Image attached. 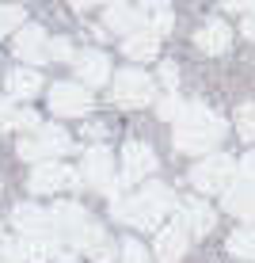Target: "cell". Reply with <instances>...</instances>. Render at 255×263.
<instances>
[{"label": "cell", "mask_w": 255, "mask_h": 263, "mask_svg": "<svg viewBox=\"0 0 255 263\" xmlns=\"http://www.w3.org/2000/svg\"><path fill=\"white\" fill-rule=\"evenodd\" d=\"M225 138V122L209 111L206 103H187L183 119L175 122V153H187V157H209V153L221 145Z\"/></svg>", "instance_id": "6da1fadb"}, {"label": "cell", "mask_w": 255, "mask_h": 263, "mask_svg": "<svg viewBox=\"0 0 255 263\" xmlns=\"http://www.w3.org/2000/svg\"><path fill=\"white\" fill-rule=\"evenodd\" d=\"M175 195L168 191L164 183H145L138 195H126L122 202L111 206V217L122 225H133V229H145V233H160L164 229V214L171 210Z\"/></svg>", "instance_id": "7a4b0ae2"}, {"label": "cell", "mask_w": 255, "mask_h": 263, "mask_svg": "<svg viewBox=\"0 0 255 263\" xmlns=\"http://www.w3.org/2000/svg\"><path fill=\"white\" fill-rule=\"evenodd\" d=\"M236 179H240V160L229 153H209L190 168V183L202 195H225Z\"/></svg>", "instance_id": "3957f363"}, {"label": "cell", "mask_w": 255, "mask_h": 263, "mask_svg": "<svg viewBox=\"0 0 255 263\" xmlns=\"http://www.w3.org/2000/svg\"><path fill=\"white\" fill-rule=\"evenodd\" d=\"M152 96H156L152 77H145V72H138V69L114 72V80H111V103L114 107H122V111H138V107L152 103Z\"/></svg>", "instance_id": "277c9868"}, {"label": "cell", "mask_w": 255, "mask_h": 263, "mask_svg": "<svg viewBox=\"0 0 255 263\" xmlns=\"http://www.w3.org/2000/svg\"><path fill=\"white\" fill-rule=\"evenodd\" d=\"M92 88L80 84V80H57L50 88V111L61 115V119H84L92 111Z\"/></svg>", "instance_id": "5b68a950"}, {"label": "cell", "mask_w": 255, "mask_h": 263, "mask_svg": "<svg viewBox=\"0 0 255 263\" xmlns=\"http://www.w3.org/2000/svg\"><path fill=\"white\" fill-rule=\"evenodd\" d=\"M27 187H31L34 195H57V191H69V187H84V176H80L76 168H69V164L46 160V164H38L31 172Z\"/></svg>", "instance_id": "8992f818"}, {"label": "cell", "mask_w": 255, "mask_h": 263, "mask_svg": "<svg viewBox=\"0 0 255 263\" xmlns=\"http://www.w3.org/2000/svg\"><path fill=\"white\" fill-rule=\"evenodd\" d=\"M12 225H15L19 237H50V240H61L57 225H53V214L42 210V206H34V202H19V206H15V210H12Z\"/></svg>", "instance_id": "52a82bcc"}, {"label": "cell", "mask_w": 255, "mask_h": 263, "mask_svg": "<svg viewBox=\"0 0 255 263\" xmlns=\"http://www.w3.org/2000/svg\"><path fill=\"white\" fill-rule=\"evenodd\" d=\"M80 176H84V187H95V191H111L118 183L114 179V157L107 145H92L84 153V164H80Z\"/></svg>", "instance_id": "ba28073f"}, {"label": "cell", "mask_w": 255, "mask_h": 263, "mask_svg": "<svg viewBox=\"0 0 255 263\" xmlns=\"http://www.w3.org/2000/svg\"><path fill=\"white\" fill-rule=\"evenodd\" d=\"M149 172H156V153H152L145 141H126L122 145V176H118V183L122 187L141 183Z\"/></svg>", "instance_id": "9c48e42d"}, {"label": "cell", "mask_w": 255, "mask_h": 263, "mask_svg": "<svg viewBox=\"0 0 255 263\" xmlns=\"http://www.w3.org/2000/svg\"><path fill=\"white\" fill-rule=\"evenodd\" d=\"M12 53L27 65H38V61L50 58V39L46 31H42L38 23H23L19 31H15V42H12Z\"/></svg>", "instance_id": "30bf717a"}, {"label": "cell", "mask_w": 255, "mask_h": 263, "mask_svg": "<svg viewBox=\"0 0 255 263\" xmlns=\"http://www.w3.org/2000/svg\"><path fill=\"white\" fill-rule=\"evenodd\" d=\"M175 221L183 225L190 237H206L209 229L217 225V214L209 210L202 198H179V210H175Z\"/></svg>", "instance_id": "8fae6325"}, {"label": "cell", "mask_w": 255, "mask_h": 263, "mask_svg": "<svg viewBox=\"0 0 255 263\" xmlns=\"http://www.w3.org/2000/svg\"><path fill=\"white\" fill-rule=\"evenodd\" d=\"M187 240H190V233L183 229L179 221H171V225H164V229L156 233V263H179L187 256Z\"/></svg>", "instance_id": "7c38bea8"}, {"label": "cell", "mask_w": 255, "mask_h": 263, "mask_svg": "<svg viewBox=\"0 0 255 263\" xmlns=\"http://www.w3.org/2000/svg\"><path fill=\"white\" fill-rule=\"evenodd\" d=\"M61 252V240H50V237H19L12 248V259L19 263H53V256Z\"/></svg>", "instance_id": "4fadbf2b"}, {"label": "cell", "mask_w": 255, "mask_h": 263, "mask_svg": "<svg viewBox=\"0 0 255 263\" xmlns=\"http://www.w3.org/2000/svg\"><path fill=\"white\" fill-rule=\"evenodd\" d=\"M76 77H80V84H88V88L107 84V80H111V61H107V53L103 50L76 53Z\"/></svg>", "instance_id": "5bb4252c"}, {"label": "cell", "mask_w": 255, "mask_h": 263, "mask_svg": "<svg viewBox=\"0 0 255 263\" xmlns=\"http://www.w3.org/2000/svg\"><path fill=\"white\" fill-rule=\"evenodd\" d=\"M103 240H111V237L103 233V225H99L92 214H88L80 225H72V229L65 233V244H69L72 252H84V256H88V252H95Z\"/></svg>", "instance_id": "9a60e30c"}, {"label": "cell", "mask_w": 255, "mask_h": 263, "mask_svg": "<svg viewBox=\"0 0 255 263\" xmlns=\"http://www.w3.org/2000/svg\"><path fill=\"white\" fill-rule=\"evenodd\" d=\"M225 210L244 221H255V179H236L225 191Z\"/></svg>", "instance_id": "2e32d148"}, {"label": "cell", "mask_w": 255, "mask_h": 263, "mask_svg": "<svg viewBox=\"0 0 255 263\" xmlns=\"http://www.w3.org/2000/svg\"><path fill=\"white\" fill-rule=\"evenodd\" d=\"M229 42H232V31H229V23H225V20H209L202 31L194 34V46L202 53H209V58H213V53H225V50H229Z\"/></svg>", "instance_id": "e0dca14e"}, {"label": "cell", "mask_w": 255, "mask_h": 263, "mask_svg": "<svg viewBox=\"0 0 255 263\" xmlns=\"http://www.w3.org/2000/svg\"><path fill=\"white\" fill-rule=\"evenodd\" d=\"M156 50H160V34L152 31V27H141V31L126 34V42H122V53L133 58V61H152Z\"/></svg>", "instance_id": "ac0fdd59"}, {"label": "cell", "mask_w": 255, "mask_h": 263, "mask_svg": "<svg viewBox=\"0 0 255 263\" xmlns=\"http://www.w3.org/2000/svg\"><path fill=\"white\" fill-rule=\"evenodd\" d=\"M103 20H107V31L133 34V31H141V20H145V15L138 12V8H130V4H122V0H114V4H107Z\"/></svg>", "instance_id": "d6986e66"}, {"label": "cell", "mask_w": 255, "mask_h": 263, "mask_svg": "<svg viewBox=\"0 0 255 263\" xmlns=\"http://www.w3.org/2000/svg\"><path fill=\"white\" fill-rule=\"evenodd\" d=\"M38 92H42V77L34 69L19 65V69L8 72V96H12V99H23V103H27V99H34Z\"/></svg>", "instance_id": "ffe728a7"}, {"label": "cell", "mask_w": 255, "mask_h": 263, "mask_svg": "<svg viewBox=\"0 0 255 263\" xmlns=\"http://www.w3.org/2000/svg\"><path fill=\"white\" fill-rule=\"evenodd\" d=\"M38 141L46 145V157H61V153H72V138H69V130H65V126H57V122L42 126V130H38Z\"/></svg>", "instance_id": "44dd1931"}, {"label": "cell", "mask_w": 255, "mask_h": 263, "mask_svg": "<svg viewBox=\"0 0 255 263\" xmlns=\"http://www.w3.org/2000/svg\"><path fill=\"white\" fill-rule=\"evenodd\" d=\"M225 248H229L236 259H248V263H255V229H236L232 237L225 240Z\"/></svg>", "instance_id": "7402d4cb"}, {"label": "cell", "mask_w": 255, "mask_h": 263, "mask_svg": "<svg viewBox=\"0 0 255 263\" xmlns=\"http://www.w3.org/2000/svg\"><path fill=\"white\" fill-rule=\"evenodd\" d=\"M183 111H187V103H183L175 92H168V96L156 103V115H160L164 122H179V119H183Z\"/></svg>", "instance_id": "603a6c76"}, {"label": "cell", "mask_w": 255, "mask_h": 263, "mask_svg": "<svg viewBox=\"0 0 255 263\" xmlns=\"http://www.w3.org/2000/svg\"><path fill=\"white\" fill-rule=\"evenodd\" d=\"M19 27H23V8L0 4V39H4V34H12V31H19Z\"/></svg>", "instance_id": "cb8c5ba5"}, {"label": "cell", "mask_w": 255, "mask_h": 263, "mask_svg": "<svg viewBox=\"0 0 255 263\" xmlns=\"http://www.w3.org/2000/svg\"><path fill=\"white\" fill-rule=\"evenodd\" d=\"M236 134H240L244 141H255V103H244L240 111H236Z\"/></svg>", "instance_id": "d4e9b609"}, {"label": "cell", "mask_w": 255, "mask_h": 263, "mask_svg": "<svg viewBox=\"0 0 255 263\" xmlns=\"http://www.w3.org/2000/svg\"><path fill=\"white\" fill-rule=\"evenodd\" d=\"M122 263H152V256L141 248V240L126 237V240H122Z\"/></svg>", "instance_id": "484cf974"}, {"label": "cell", "mask_w": 255, "mask_h": 263, "mask_svg": "<svg viewBox=\"0 0 255 263\" xmlns=\"http://www.w3.org/2000/svg\"><path fill=\"white\" fill-rule=\"evenodd\" d=\"M19 126V107L12 99H0V130H15Z\"/></svg>", "instance_id": "4316f807"}, {"label": "cell", "mask_w": 255, "mask_h": 263, "mask_svg": "<svg viewBox=\"0 0 255 263\" xmlns=\"http://www.w3.org/2000/svg\"><path fill=\"white\" fill-rule=\"evenodd\" d=\"M156 80H160L164 88H168V92H175V84H179V69H175V61H164L160 72H156Z\"/></svg>", "instance_id": "83f0119b"}, {"label": "cell", "mask_w": 255, "mask_h": 263, "mask_svg": "<svg viewBox=\"0 0 255 263\" xmlns=\"http://www.w3.org/2000/svg\"><path fill=\"white\" fill-rule=\"evenodd\" d=\"M50 58L53 61H69L72 58V42L69 39H50Z\"/></svg>", "instance_id": "f1b7e54d"}, {"label": "cell", "mask_w": 255, "mask_h": 263, "mask_svg": "<svg viewBox=\"0 0 255 263\" xmlns=\"http://www.w3.org/2000/svg\"><path fill=\"white\" fill-rule=\"evenodd\" d=\"M171 27H175V20H171V12H168V8H164V12H156V15H152V31H156V34H168Z\"/></svg>", "instance_id": "f546056e"}, {"label": "cell", "mask_w": 255, "mask_h": 263, "mask_svg": "<svg viewBox=\"0 0 255 263\" xmlns=\"http://www.w3.org/2000/svg\"><path fill=\"white\" fill-rule=\"evenodd\" d=\"M88 259H95V263H111V259H114V244H111V240H103L95 252H88Z\"/></svg>", "instance_id": "4dcf8cb0"}, {"label": "cell", "mask_w": 255, "mask_h": 263, "mask_svg": "<svg viewBox=\"0 0 255 263\" xmlns=\"http://www.w3.org/2000/svg\"><path fill=\"white\" fill-rule=\"evenodd\" d=\"M19 130H31V134H38V130H42L38 115H34V111H27V107H23V111H19Z\"/></svg>", "instance_id": "1f68e13d"}, {"label": "cell", "mask_w": 255, "mask_h": 263, "mask_svg": "<svg viewBox=\"0 0 255 263\" xmlns=\"http://www.w3.org/2000/svg\"><path fill=\"white\" fill-rule=\"evenodd\" d=\"M240 179H255V153H244L240 157Z\"/></svg>", "instance_id": "d6a6232c"}, {"label": "cell", "mask_w": 255, "mask_h": 263, "mask_svg": "<svg viewBox=\"0 0 255 263\" xmlns=\"http://www.w3.org/2000/svg\"><path fill=\"white\" fill-rule=\"evenodd\" d=\"M221 4L229 8V12H244V15L255 12V0H221Z\"/></svg>", "instance_id": "836d02e7"}, {"label": "cell", "mask_w": 255, "mask_h": 263, "mask_svg": "<svg viewBox=\"0 0 255 263\" xmlns=\"http://www.w3.org/2000/svg\"><path fill=\"white\" fill-rule=\"evenodd\" d=\"M240 31H244V39H251V42H255V12H248V15L240 20Z\"/></svg>", "instance_id": "e575fe53"}, {"label": "cell", "mask_w": 255, "mask_h": 263, "mask_svg": "<svg viewBox=\"0 0 255 263\" xmlns=\"http://www.w3.org/2000/svg\"><path fill=\"white\" fill-rule=\"evenodd\" d=\"M12 248H15V240L8 237V233H4V225H0V259H4V256H12Z\"/></svg>", "instance_id": "d590c367"}, {"label": "cell", "mask_w": 255, "mask_h": 263, "mask_svg": "<svg viewBox=\"0 0 255 263\" xmlns=\"http://www.w3.org/2000/svg\"><path fill=\"white\" fill-rule=\"evenodd\" d=\"M138 4L145 8V12H164V8H168V0H138Z\"/></svg>", "instance_id": "8d00e7d4"}, {"label": "cell", "mask_w": 255, "mask_h": 263, "mask_svg": "<svg viewBox=\"0 0 255 263\" xmlns=\"http://www.w3.org/2000/svg\"><path fill=\"white\" fill-rule=\"evenodd\" d=\"M72 8H80V12H84V8H95V4H114V0H69Z\"/></svg>", "instance_id": "74e56055"}, {"label": "cell", "mask_w": 255, "mask_h": 263, "mask_svg": "<svg viewBox=\"0 0 255 263\" xmlns=\"http://www.w3.org/2000/svg\"><path fill=\"white\" fill-rule=\"evenodd\" d=\"M53 263H76V252H72V248H69V252H65V248H61V252H57V256H53Z\"/></svg>", "instance_id": "f35d334b"}, {"label": "cell", "mask_w": 255, "mask_h": 263, "mask_svg": "<svg viewBox=\"0 0 255 263\" xmlns=\"http://www.w3.org/2000/svg\"><path fill=\"white\" fill-rule=\"evenodd\" d=\"M0 263H19V259H12V256H4V259H0Z\"/></svg>", "instance_id": "ab89813d"}, {"label": "cell", "mask_w": 255, "mask_h": 263, "mask_svg": "<svg viewBox=\"0 0 255 263\" xmlns=\"http://www.w3.org/2000/svg\"><path fill=\"white\" fill-rule=\"evenodd\" d=\"M0 191H4V183H0Z\"/></svg>", "instance_id": "60d3db41"}]
</instances>
